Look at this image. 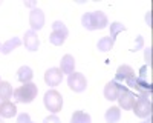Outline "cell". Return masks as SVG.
<instances>
[{
  "instance_id": "cell-1",
  "label": "cell",
  "mask_w": 153,
  "mask_h": 123,
  "mask_svg": "<svg viewBox=\"0 0 153 123\" xmlns=\"http://www.w3.org/2000/svg\"><path fill=\"white\" fill-rule=\"evenodd\" d=\"M83 26L89 31H95V29H103L107 26V17L103 11H94V12H86L81 17Z\"/></svg>"
},
{
  "instance_id": "cell-2",
  "label": "cell",
  "mask_w": 153,
  "mask_h": 123,
  "mask_svg": "<svg viewBox=\"0 0 153 123\" xmlns=\"http://www.w3.org/2000/svg\"><path fill=\"white\" fill-rule=\"evenodd\" d=\"M38 94V88L34 83H23V86L14 91V98L17 103H31Z\"/></svg>"
},
{
  "instance_id": "cell-3",
  "label": "cell",
  "mask_w": 153,
  "mask_h": 123,
  "mask_svg": "<svg viewBox=\"0 0 153 123\" xmlns=\"http://www.w3.org/2000/svg\"><path fill=\"white\" fill-rule=\"evenodd\" d=\"M68 35H69V31L66 28V25L63 22H55L52 25V32H51V35H49V42L52 45H55V46H61L66 42Z\"/></svg>"
},
{
  "instance_id": "cell-4",
  "label": "cell",
  "mask_w": 153,
  "mask_h": 123,
  "mask_svg": "<svg viewBox=\"0 0 153 123\" xmlns=\"http://www.w3.org/2000/svg\"><path fill=\"white\" fill-rule=\"evenodd\" d=\"M43 102H45V106L48 111H51V112H60L61 108H63V97L58 91L55 89H51L45 94V98H43Z\"/></svg>"
},
{
  "instance_id": "cell-5",
  "label": "cell",
  "mask_w": 153,
  "mask_h": 123,
  "mask_svg": "<svg viewBox=\"0 0 153 123\" xmlns=\"http://www.w3.org/2000/svg\"><path fill=\"white\" fill-rule=\"evenodd\" d=\"M136 98H138V95L133 91H130L124 83H120V95H118L117 100H118V103L123 109H132L135 102H136Z\"/></svg>"
},
{
  "instance_id": "cell-6",
  "label": "cell",
  "mask_w": 153,
  "mask_h": 123,
  "mask_svg": "<svg viewBox=\"0 0 153 123\" xmlns=\"http://www.w3.org/2000/svg\"><path fill=\"white\" fill-rule=\"evenodd\" d=\"M133 112L135 116L141 117V118H147L152 116V111H153V106H152V100L147 97H143V95H138L136 102L133 105Z\"/></svg>"
},
{
  "instance_id": "cell-7",
  "label": "cell",
  "mask_w": 153,
  "mask_h": 123,
  "mask_svg": "<svg viewBox=\"0 0 153 123\" xmlns=\"http://www.w3.org/2000/svg\"><path fill=\"white\" fill-rule=\"evenodd\" d=\"M68 85L74 92H83L87 88V80L81 72H72V74H69Z\"/></svg>"
},
{
  "instance_id": "cell-8",
  "label": "cell",
  "mask_w": 153,
  "mask_h": 123,
  "mask_svg": "<svg viewBox=\"0 0 153 123\" xmlns=\"http://www.w3.org/2000/svg\"><path fill=\"white\" fill-rule=\"evenodd\" d=\"M29 25H31L32 31H38V29L43 28V25H45V14H43L42 9L34 8L31 11V14H29Z\"/></svg>"
},
{
  "instance_id": "cell-9",
  "label": "cell",
  "mask_w": 153,
  "mask_h": 123,
  "mask_svg": "<svg viewBox=\"0 0 153 123\" xmlns=\"http://www.w3.org/2000/svg\"><path fill=\"white\" fill-rule=\"evenodd\" d=\"M61 80H63V72L58 68H51L45 74V82L48 83V86H58Z\"/></svg>"
},
{
  "instance_id": "cell-10",
  "label": "cell",
  "mask_w": 153,
  "mask_h": 123,
  "mask_svg": "<svg viewBox=\"0 0 153 123\" xmlns=\"http://www.w3.org/2000/svg\"><path fill=\"white\" fill-rule=\"evenodd\" d=\"M25 46H26V49H29V51H37L38 46H40V40H38V35L35 31L29 29L25 32Z\"/></svg>"
},
{
  "instance_id": "cell-11",
  "label": "cell",
  "mask_w": 153,
  "mask_h": 123,
  "mask_svg": "<svg viewBox=\"0 0 153 123\" xmlns=\"http://www.w3.org/2000/svg\"><path fill=\"white\" fill-rule=\"evenodd\" d=\"M120 95V83L115 82V80H110L106 86H104V97L106 100H117Z\"/></svg>"
},
{
  "instance_id": "cell-12",
  "label": "cell",
  "mask_w": 153,
  "mask_h": 123,
  "mask_svg": "<svg viewBox=\"0 0 153 123\" xmlns=\"http://www.w3.org/2000/svg\"><path fill=\"white\" fill-rule=\"evenodd\" d=\"M135 76V71L130 68V66H127V65H123L117 69V74H115V82H118V83H126L127 79H130Z\"/></svg>"
},
{
  "instance_id": "cell-13",
  "label": "cell",
  "mask_w": 153,
  "mask_h": 123,
  "mask_svg": "<svg viewBox=\"0 0 153 123\" xmlns=\"http://www.w3.org/2000/svg\"><path fill=\"white\" fill-rule=\"evenodd\" d=\"M17 114V106L14 103H11L9 100L8 102H3L0 105V117L3 118H12Z\"/></svg>"
},
{
  "instance_id": "cell-14",
  "label": "cell",
  "mask_w": 153,
  "mask_h": 123,
  "mask_svg": "<svg viewBox=\"0 0 153 123\" xmlns=\"http://www.w3.org/2000/svg\"><path fill=\"white\" fill-rule=\"evenodd\" d=\"M75 69V60L71 54H66L61 58V72L63 74H72Z\"/></svg>"
},
{
  "instance_id": "cell-15",
  "label": "cell",
  "mask_w": 153,
  "mask_h": 123,
  "mask_svg": "<svg viewBox=\"0 0 153 123\" xmlns=\"http://www.w3.org/2000/svg\"><path fill=\"white\" fill-rule=\"evenodd\" d=\"M32 77H34V72H32V69H31L29 66H22V68H19V71H17V79H19L22 83H29V82L32 80Z\"/></svg>"
},
{
  "instance_id": "cell-16",
  "label": "cell",
  "mask_w": 153,
  "mask_h": 123,
  "mask_svg": "<svg viewBox=\"0 0 153 123\" xmlns=\"http://www.w3.org/2000/svg\"><path fill=\"white\" fill-rule=\"evenodd\" d=\"M104 117H106V122L107 123H117L121 118V111H120L118 106H112V108H109L106 111V116Z\"/></svg>"
},
{
  "instance_id": "cell-17",
  "label": "cell",
  "mask_w": 153,
  "mask_h": 123,
  "mask_svg": "<svg viewBox=\"0 0 153 123\" xmlns=\"http://www.w3.org/2000/svg\"><path fill=\"white\" fill-rule=\"evenodd\" d=\"M20 45H22V40L19 39V37H12V39H9L8 42H5L2 45V49H0V51H2L3 54H9L12 49H16Z\"/></svg>"
},
{
  "instance_id": "cell-18",
  "label": "cell",
  "mask_w": 153,
  "mask_h": 123,
  "mask_svg": "<svg viewBox=\"0 0 153 123\" xmlns=\"http://www.w3.org/2000/svg\"><path fill=\"white\" fill-rule=\"evenodd\" d=\"M14 91H12V86L8 82H0V98L3 102H8L9 98L12 97Z\"/></svg>"
},
{
  "instance_id": "cell-19",
  "label": "cell",
  "mask_w": 153,
  "mask_h": 123,
  "mask_svg": "<svg viewBox=\"0 0 153 123\" xmlns=\"http://www.w3.org/2000/svg\"><path fill=\"white\" fill-rule=\"evenodd\" d=\"M71 123H92V120H91V116L86 114L84 111H75L72 114Z\"/></svg>"
},
{
  "instance_id": "cell-20",
  "label": "cell",
  "mask_w": 153,
  "mask_h": 123,
  "mask_svg": "<svg viewBox=\"0 0 153 123\" xmlns=\"http://www.w3.org/2000/svg\"><path fill=\"white\" fill-rule=\"evenodd\" d=\"M113 40L110 39V37H103L100 42H98V45H97V48H98V51H101V52H107V51H110V49L113 48Z\"/></svg>"
},
{
  "instance_id": "cell-21",
  "label": "cell",
  "mask_w": 153,
  "mask_h": 123,
  "mask_svg": "<svg viewBox=\"0 0 153 123\" xmlns=\"http://www.w3.org/2000/svg\"><path fill=\"white\" fill-rule=\"evenodd\" d=\"M123 31H126V26L123 23H120V22H113L112 25H110V39L115 42L117 40V35L120 34V32H123Z\"/></svg>"
},
{
  "instance_id": "cell-22",
  "label": "cell",
  "mask_w": 153,
  "mask_h": 123,
  "mask_svg": "<svg viewBox=\"0 0 153 123\" xmlns=\"http://www.w3.org/2000/svg\"><path fill=\"white\" fill-rule=\"evenodd\" d=\"M17 123H32V122H31V117H29V114L23 112V114H20V116L17 117Z\"/></svg>"
},
{
  "instance_id": "cell-23",
  "label": "cell",
  "mask_w": 153,
  "mask_h": 123,
  "mask_svg": "<svg viewBox=\"0 0 153 123\" xmlns=\"http://www.w3.org/2000/svg\"><path fill=\"white\" fill-rule=\"evenodd\" d=\"M43 123H60V118H58L55 114H52V116L46 117V118L43 120Z\"/></svg>"
},
{
  "instance_id": "cell-24",
  "label": "cell",
  "mask_w": 153,
  "mask_h": 123,
  "mask_svg": "<svg viewBox=\"0 0 153 123\" xmlns=\"http://www.w3.org/2000/svg\"><path fill=\"white\" fill-rule=\"evenodd\" d=\"M141 48H143V37H141V35H138V37H136V45H135V48L132 49V51L136 52L138 49H141Z\"/></svg>"
},
{
  "instance_id": "cell-25",
  "label": "cell",
  "mask_w": 153,
  "mask_h": 123,
  "mask_svg": "<svg viewBox=\"0 0 153 123\" xmlns=\"http://www.w3.org/2000/svg\"><path fill=\"white\" fill-rule=\"evenodd\" d=\"M146 62H147V65L150 66V48L146 49Z\"/></svg>"
},
{
  "instance_id": "cell-26",
  "label": "cell",
  "mask_w": 153,
  "mask_h": 123,
  "mask_svg": "<svg viewBox=\"0 0 153 123\" xmlns=\"http://www.w3.org/2000/svg\"><path fill=\"white\" fill-rule=\"evenodd\" d=\"M143 123H150V120H147V122H143Z\"/></svg>"
},
{
  "instance_id": "cell-27",
  "label": "cell",
  "mask_w": 153,
  "mask_h": 123,
  "mask_svg": "<svg viewBox=\"0 0 153 123\" xmlns=\"http://www.w3.org/2000/svg\"><path fill=\"white\" fill-rule=\"evenodd\" d=\"M0 123H3V120H2V118H0Z\"/></svg>"
},
{
  "instance_id": "cell-28",
  "label": "cell",
  "mask_w": 153,
  "mask_h": 123,
  "mask_svg": "<svg viewBox=\"0 0 153 123\" xmlns=\"http://www.w3.org/2000/svg\"><path fill=\"white\" fill-rule=\"evenodd\" d=\"M0 49H2V45H0Z\"/></svg>"
}]
</instances>
